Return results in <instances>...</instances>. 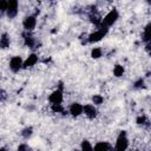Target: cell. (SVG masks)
<instances>
[{"instance_id": "1", "label": "cell", "mask_w": 151, "mask_h": 151, "mask_svg": "<svg viewBox=\"0 0 151 151\" xmlns=\"http://www.w3.org/2000/svg\"><path fill=\"white\" fill-rule=\"evenodd\" d=\"M129 147V139L126 137V132L122 131L116 140V145H114V151H126V149Z\"/></svg>"}, {"instance_id": "2", "label": "cell", "mask_w": 151, "mask_h": 151, "mask_svg": "<svg viewBox=\"0 0 151 151\" xmlns=\"http://www.w3.org/2000/svg\"><path fill=\"white\" fill-rule=\"evenodd\" d=\"M107 32H109V27L100 25L99 28H98L96 32H93V33H91V34L88 35V42H97V41H100V40L107 34Z\"/></svg>"}, {"instance_id": "3", "label": "cell", "mask_w": 151, "mask_h": 151, "mask_svg": "<svg viewBox=\"0 0 151 151\" xmlns=\"http://www.w3.org/2000/svg\"><path fill=\"white\" fill-rule=\"evenodd\" d=\"M118 18H119V13H118V11H117L116 8H113V9H111V11L104 17V19H101V25L109 27V26L113 25V24L118 20Z\"/></svg>"}, {"instance_id": "4", "label": "cell", "mask_w": 151, "mask_h": 151, "mask_svg": "<svg viewBox=\"0 0 151 151\" xmlns=\"http://www.w3.org/2000/svg\"><path fill=\"white\" fill-rule=\"evenodd\" d=\"M18 8H19V2L17 0H9L7 1V8H6V14L9 19H13L18 14Z\"/></svg>"}, {"instance_id": "5", "label": "cell", "mask_w": 151, "mask_h": 151, "mask_svg": "<svg viewBox=\"0 0 151 151\" xmlns=\"http://www.w3.org/2000/svg\"><path fill=\"white\" fill-rule=\"evenodd\" d=\"M22 64H24V61H22L21 57H18V55L12 57V59L9 60V68L13 72H19L22 68Z\"/></svg>"}, {"instance_id": "6", "label": "cell", "mask_w": 151, "mask_h": 151, "mask_svg": "<svg viewBox=\"0 0 151 151\" xmlns=\"http://www.w3.org/2000/svg\"><path fill=\"white\" fill-rule=\"evenodd\" d=\"M35 25H37V19H35L34 15H28L22 21V26H24L25 31H27V32L32 31L35 27Z\"/></svg>"}, {"instance_id": "7", "label": "cell", "mask_w": 151, "mask_h": 151, "mask_svg": "<svg viewBox=\"0 0 151 151\" xmlns=\"http://www.w3.org/2000/svg\"><path fill=\"white\" fill-rule=\"evenodd\" d=\"M48 101L52 103V104H61V101H63V92L60 90L53 91L48 97Z\"/></svg>"}, {"instance_id": "8", "label": "cell", "mask_w": 151, "mask_h": 151, "mask_svg": "<svg viewBox=\"0 0 151 151\" xmlns=\"http://www.w3.org/2000/svg\"><path fill=\"white\" fill-rule=\"evenodd\" d=\"M83 113H85V116H86L87 118L93 119V118H96V116H97V110H96V107H94L93 105L86 104L85 106H83Z\"/></svg>"}, {"instance_id": "9", "label": "cell", "mask_w": 151, "mask_h": 151, "mask_svg": "<svg viewBox=\"0 0 151 151\" xmlns=\"http://www.w3.org/2000/svg\"><path fill=\"white\" fill-rule=\"evenodd\" d=\"M37 63H38V55L34 54V53H32V54H29V55L26 58V60L24 61V64H22V68L32 67V66H34Z\"/></svg>"}, {"instance_id": "10", "label": "cell", "mask_w": 151, "mask_h": 151, "mask_svg": "<svg viewBox=\"0 0 151 151\" xmlns=\"http://www.w3.org/2000/svg\"><path fill=\"white\" fill-rule=\"evenodd\" d=\"M70 113L73 117H79L83 113V105L79 103H73L70 106Z\"/></svg>"}, {"instance_id": "11", "label": "cell", "mask_w": 151, "mask_h": 151, "mask_svg": "<svg viewBox=\"0 0 151 151\" xmlns=\"http://www.w3.org/2000/svg\"><path fill=\"white\" fill-rule=\"evenodd\" d=\"M110 147H111L110 143H107V142H99V143H97L94 145L93 151H107Z\"/></svg>"}, {"instance_id": "12", "label": "cell", "mask_w": 151, "mask_h": 151, "mask_svg": "<svg viewBox=\"0 0 151 151\" xmlns=\"http://www.w3.org/2000/svg\"><path fill=\"white\" fill-rule=\"evenodd\" d=\"M9 42H11V40H9L8 34H7V33H4V34L0 37V48H2V50L7 48V47L9 46Z\"/></svg>"}, {"instance_id": "13", "label": "cell", "mask_w": 151, "mask_h": 151, "mask_svg": "<svg viewBox=\"0 0 151 151\" xmlns=\"http://www.w3.org/2000/svg\"><path fill=\"white\" fill-rule=\"evenodd\" d=\"M24 41H25V45L26 46H28V47H33L34 46V44H35V40H34V38L29 34V33H24Z\"/></svg>"}, {"instance_id": "14", "label": "cell", "mask_w": 151, "mask_h": 151, "mask_svg": "<svg viewBox=\"0 0 151 151\" xmlns=\"http://www.w3.org/2000/svg\"><path fill=\"white\" fill-rule=\"evenodd\" d=\"M150 24H147L146 26H145V28H144V32H143V41H145L146 44H149L150 42Z\"/></svg>"}, {"instance_id": "15", "label": "cell", "mask_w": 151, "mask_h": 151, "mask_svg": "<svg viewBox=\"0 0 151 151\" xmlns=\"http://www.w3.org/2000/svg\"><path fill=\"white\" fill-rule=\"evenodd\" d=\"M101 55H103V51H101L100 47H94V48H92V51H91V57H92L93 59H99Z\"/></svg>"}, {"instance_id": "16", "label": "cell", "mask_w": 151, "mask_h": 151, "mask_svg": "<svg viewBox=\"0 0 151 151\" xmlns=\"http://www.w3.org/2000/svg\"><path fill=\"white\" fill-rule=\"evenodd\" d=\"M113 74H114V76H116L117 78L122 77V76L124 74V67H123L122 65L117 64V65L114 66V68H113Z\"/></svg>"}, {"instance_id": "17", "label": "cell", "mask_w": 151, "mask_h": 151, "mask_svg": "<svg viewBox=\"0 0 151 151\" xmlns=\"http://www.w3.org/2000/svg\"><path fill=\"white\" fill-rule=\"evenodd\" d=\"M80 147H81V151H93V147H92V145L90 144V142L87 139H84L81 142Z\"/></svg>"}, {"instance_id": "18", "label": "cell", "mask_w": 151, "mask_h": 151, "mask_svg": "<svg viewBox=\"0 0 151 151\" xmlns=\"http://www.w3.org/2000/svg\"><path fill=\"white\" fill-rule=\"evenodd\" d=\"M33 134V129L32 127H25L22 131H21V136L24 137V138H29Z\"/></svg>"}, {"instance_id": "19", "label": "cell", "mask_w": 151, "mask_h": 151, "mask_svg": "<svg viewBox=\"0 0 151 151\" xmlns=\"http://www.w3.org/2000/svg\"><path fill=\"white\" fill-rule=\"evenodd\" d=\"M92 101H93L94 105H100V104H103L104 98H103V96H100V94H94V96L92 97Z\"/></svg>"}, {"instance_id": "20", "label": "cell", "mask_w": 151, "mask_h": 151, "mask_svg": "<svg viewBox=\"0 0 151 151\" xmlns=\"http://www.w3.org/2000/svg\"><path fill=\"white\" fill-rule=\"evenodd\" d=\"M51 110L53 112H57V113H60V112H64V106L61 104H52L51 106Z\"/></svg>"}, {"instance_id": "21", "label": "cell", "mask_w": 151, "mask_h": 151, "mask_svg": "<svg viewBox=\"0 0 151 151\" xmlns=\"http://www.w3.org/2000/svg\"><path fill=\"white\" fill-rule=\"evenodd\" d=\"M144 85H145L144 79H143V78H139L137 81H134L133 87H134V88H142V87H144Z\"/></svg>"}, {"instance_id": "22", "label": "cell", "mask_w": 151, "mask_h": 151, "mask_svg": "<svg viewBox=\"0 0 151 151\" xmlns=\"http://www.w3.org/2000/svg\"><path fill=\"white\" fill-rule=\"evenodd\" d=\"M136 122H137V124H138V125H144V124H146V123H147V119H146V117H145V116H139V117H137Z\"/></svg>"}, {"instance_id": "23", "label": "cell", "mask_w": 151, "mask_h": 151, "mask_svg": "<svg viewBox=\"0 0 151 151\" xmlns=\"http://www.w3.org/2000/svg\"><path fill=\"white\" fill-rule=\"evenodd\" d=\"M18 151H32V149H31V146H28L27 144L22 143V144H20V145L18 146Z\"/></svg>"}, {"instance_id": "24", "label": "cell", "mask_w": 151, "mask_h": 151, "mask_svg": "<svg viewBox=\"0 0 151 151\" xmlns=\"http://www.w3.org/2000/svg\"><path fill=\"white\" fill-rule=\"evenodd\" d=\"M7 8V1L6 0H0V13L6 12Z\"/></svg>"}, {"instance_id": "25", "label": "cell", "mask_w": 151, "mask_h": 151, "mask_svg": "<svg viewBox=\"0 0 151 151\" xmlns=\"http://www.w3.org/2000/svg\"><path fill=\"white\" fill-rule=\"evenodd\" d=\"M7 99V94H6V92L2 90V88H0V101H5Z\"/></svg>"}, {"instance_id": "26", "label": "cell", "mask_w": 151, "mask_h": 151, "mask_svg": "<svg viewBox=\"0 0 151 151\" xmlns=\"http://www.w3.org/2000/svg\"><path fill=\"white\" fill-rule=\"evenodd\" d=\"M0 151H7V149L6 147H0Z\"/></svg>"}, {"instance_id": "27", "label": "cell", "mask_w": 151, "mask_h": 151, "mask_svg": "<svg viewBox=\"0 0 151 151\" xmlns=\"http://www.w3.org/2000/svg\"><path fill=\"white\" fill-rule=\"evenodd\" d=\"M107 151H114V150H113V149H112V147H110V149H109V150H107Z\"/></svg>"}]
</instances>
